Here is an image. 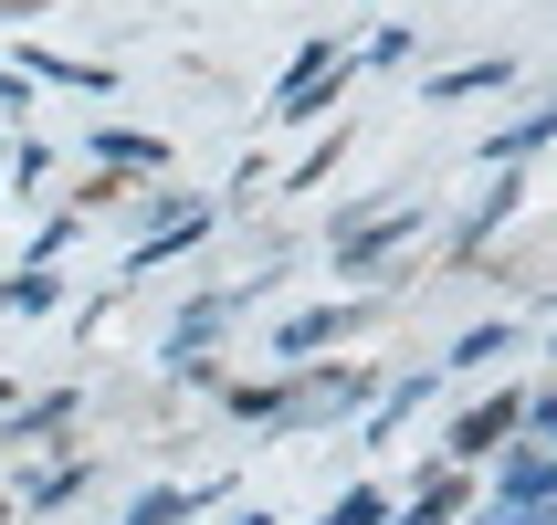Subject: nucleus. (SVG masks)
Instances as JSON below:
<instances>
[{
    "label": "nucleus",
    "instance_id": "obj_1",
    "mask_svg": "<svg viewBox=\"0 0 557 525\" xmlns=\"http://www.w3.org/2000/svg\"><path fill=\"white\" fill-rule=\"evenodd\" d=\"M505 495H516V515H547V452H516V473H505Z\"/></svg>",
    "mask_w": 557,
    "mask_h": 525
},
{
    "label": "nucleus",
    "instance_id": "obj_2",
    "mask_svg": "<svg viewBox=\"0 0 557 525\" xmlns=\"http://www.w3.org/2000/svg\"><path fill=\"white\" fill-rule=\"evenodd\" d=\"M516 421H527V410H516V400H505V410H473L453 452H505V432H516Z\"/></svg>",
    "mask_w": 557,
    "mask_h": 525
},
{
    "label": "nucleus",
    "instance_id": "obj_3",
    "mask_svg": "<svg viewBox=\"0 0 557 525\" xmlns=\"http://www.w3.org/2000/svg\"><path fill=\"white\" fill-rule=\"evenodd\" d=\"M180 515H189V495H148L137 515H126V525H180Z\"/></svg>",
    "mask_w": 557,
    "mask_h": 525
},
{
    "label": "nucleus",
    "instance_id": "obj_4",
    "mask_svg": "<svg viewBox=\"0 0 557 525\" xmlns=\"http://www.w3.org/2000/svg\"><path fill=\"white\" fill-rule=\"evenodd\" d=\"M326 525H389V504H379V495H347V504H337Z\"/></svg>",
    "mask_w": 557,
    "mask_h": 525
}]
</instances>
